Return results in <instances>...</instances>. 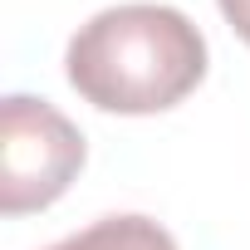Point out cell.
Masks as SVG:
<instances>
[{
  "mask_svg": "<svg viewBox=\"0 0 250 250\" xmlns=\"http://www.w3.org/2000/svg\"><path fill=\"white\" fill-rule=\"evenodd\" d=\"M49 250H177V240L152 216H103V221L64 235Z\"/></svg>",
  "mask_w": 250,
  "mask_h": 250,
  "instance_id": "cell-3",
  "label": "cell"
},
{
  "mask_svg": "<svg viewBox=\"0 0 250 250\" xmlns=\"http://www.w3.org/2000/svg\"><path fill=\"white\" fill-rule=\"evenodd\" d=\"M206 35L191 15L157 0L108 5L88 25L74 30L64 49V79L69 88L123 118H147L177 108L196 83L206 79Z\"/></svg>",
  "mask_w": 250,
  "mask_h": 250,
  "instance_id": "cell-1",
  "label": "cell"
},
{
  "mask_svg": "<svg viewBox=\"0 0 250 250\" xmlns=\"http://www.w3.org/2000/svg\"><path fill=\"white\" fill-rule=\"evenodd\" d=\"M83 172V133L35 93L0 98V211L30 216L54 206Z\"/></svg>",
  "mask_w": 250,
  "mask_h": 250,
  "instance_id": "cell-2",
  "label": "cell"
},
{
  "mask_svg": "<svg viewBox=\"0 0 250 250\" xmlns=\"http://www.w3.org/2000/svg\"><path fill=\"white\" fill-rule=\"evenodd\" d=\"M216 5H221V15H226V25L250 44V0H216Z\"/></svg>",
  "mask_w": 250,
  "mask_h": 250,
  "instance_id": "cell-4",
  "label": "cell"
}]
</instances>
